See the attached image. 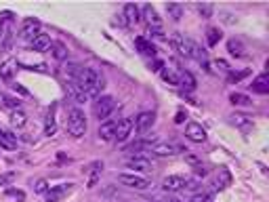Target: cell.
Masks as SVG:
<instances>
[{
	"instance_id": "1",
	"label": "cell",
	"mask_w": 269,
	"mask_h": 202,
	"mask_svg": "<svg viewBox=\"0 0 269 202\" xmlns=\"http://www.w3.org/2000/svg\"><path fill=\"white\" fill-rule=\"evenodd\" d=\"M72 82L78 84L80 91L86 95V99H97L101 95V91H103V86H105L101 74L95 67H80Z\"/></svg>"
},
{
	"instance_id": "2",
	"label": "cell",
	"mask_w": 269,
	"mask_h": 202,
	"mask_svg": "<svg viewBox=\"0 0 269 202\" xmlns=\"http://www.w3.org/2000/svg\"><path fill=\"white\" fill-rule=\"evenodd\" d=\"M175 44H177V50L181 53L183 57H187V59H196L200 66L206 69V72H210V63H208V57H206V53L200 49V44L198 42H194V40H189V38H185V36H181V34H177L175 36Z\"/></svg>"
},
{
	"instance_id": "3",
	"label": "cell",
	"mask_w": 269,
	"mask_h": 202,
	"mask_svg": "<svg viewBox=\"0 0 269 202\" xmlns=\"http://www.w3.org/2000/svg\"><path fill=\"white\" fill-rule=\"evenodd\" d=\"M67 131L69 135L80 139L86 133V116L80 107H69L67 110Z\"/></svg>"
},
{
	"instance_id": "4",
	"label": "cell",
	"mask_w": 269,
	"mask_h": 202,
	"mask_svg": "<svg viewBox=\"0 0 269 202\" xmlns=\"http://www.w3.org/2000/svg\"><path fill=\"white\" fill-rule=\"evenodd\" d=\"M118 181L126 187H133V189H150L151 187V181L143 175H137V173H120Z\"/></svg>"
},
{
	"instance_id": "5",
	"label": "cell",
	"mask_w": 269,
	"mask_h": 202,
	"mask_svg": "<svg viewBox=\"0 0 269 202\" xmlns=\"http://www.w3.org/2000/svg\"><path fill=\"white\" fill-rule=\"evenodd\" d=\"M114 110H116V101H114V97H110V95H101V97H97V101H95V105H93V112L99 120L110 118V114Z\"/></svg>"
},
{
	"instance_id": "6",
	"label": "cell",
	"mask_w": 269,
	"mask_h": 202,
	"mask_svg": "<svg viewBox=\"0 0 269 202\" xmlns=\"http://www.w3.org/2000/svg\"><path fill=\"white\" fill-rule=\"evenodd\" d=\"M141 17L145 19V23L150 25V30H162V17L158 15V11L151 4L141 6Z\"/></svg>"
},
{
	"instance_id": "7",
	"label": "cell",
	"mask_w": 269,
	"mask_h": 202,
	"mask_svg": "<svg viewBox=\"0 0 269 202\" xmlns=\"http://www.w3.org/2000/svg\"><path fill=\"white\" fill-rule=\"evenodd\" d=\"M133 129H134V124H133V120H131V118H122V120H118V122H116V139H114V141L124 143L126 139H129V137L133 135Z\"/></svg>"
},
{
	"instance_id": "8",
	"label": "cell",
	"mask_w": 269,
	"mask_h": 202,
	"mask_svg": "<svg viewBox=\"0 0 269 202\" xmlns=\"http://www.w3.org/2000/svg\"><path fill=\"white\" fill-rule=\"evenodd\" d=\"M185 137H187L189 141H194V143H204V141H206V131H204L202 124L189 122L187 126H185Z\"/></svg>"
},
{
	"instance_id": "9",
	"label": "cell",
	"mask_w": 269,
	"mask_h": 202,
	"mask_svg": "<svg viewBox=\"0 0 269 202\" xmlns=\"http://www.w3.org/2000/svg\"><path fill=\"white\" fill-rule=\"evenodd\" d=\"M153 122H156V114L153 112H141L137 118H134V129H137V133H147L153 126Z\"/></svg>"
},
{
	"instance_id": "10",
	"label": "cell",
	"mask_w": 269,
	"mask_h": 202,
	"mask_svg": "<svg viewBox=\"0 0 269 202\" xmlns=\"http://www.w3.org/2000/svg\"><path fill=\"white\" fill-rule=\"evenodd\" d=\"M126 167L137 170V173H150V170L153 168V164H151L150 158H145V156H133V158L126 160Z\"/></svg>"
},
{
	"instance_id": "11",
	"label": "cell",
	"mask_w": 269,
	"mask_h": 202,
	"mask_svg": "<svg viewBox=\"0 0 269 202\" xmlns=\"http://www.w3.org/2000/svg\"><path fill=\"white\" fill-rule=\"evenodd\" d=\"M40 28H42V23L38 21V19L34 17H28V19H23V23H21V38H34L40 34Z\"/></svg>"
},
{
	"instance_id": "12",
	"label": "cell",
	"mask_w": 269,
	"mask_h": 202,
	"mask_svg": "<svg viewBox=\"0 0 269 202\" xmlns=\"http://www.w3.org/2000/svg\"><path fill=\"white\" fill-rule=\"evenodd\" d=\"M177 152H181V148L172 143H166V141H156L151 143V154L153 156H160V158H166V156H175Z\"/></svg>"
},
{
	"instance_id": "13",
	"label": "cell",
	"mask_w": 269,
	"mask_h": 202,
	"mask_svg": "<svg viewBox=\"0 0 269 202\" xmlns=\"http://www.w3.org/2000/svg\"><path fill=\"white\" fill-rule=\"evenodd\" d=\"M74 189V183H61V185H55V187H49L47 192V202H59L63 196H67L69 192Z\"/></svg>"
},
{
	"instance_id": "14",
	"label": "cell",
	"mask_w": 269,
	"mask_h": 202,
	"mask_svg": "<svg viewBox=\"0 0 269 202\" xmlns=\"http://www.w3.org/2000/svg\"><path fill=\"white\" fill-rule=\"evenodd\" d=\"M185 183H187L185 177H181V175H168L162 181V187L166 189V192H179V189L185 187Z\"/></svg>"
},
{
	"instance_id": "15",
	"label": "cell",
	"mask_w": 269,
	"mask_h": 202,
	"mask_svg": "<svg viewBox=\"0 0 269 202\" xmlns=\"http://www.w3.org/2000/svg\"><path fill=\"white\" fill-rule=\"evenodd\" d=\"M49 47H50V36L42 34V32L30 40V50H34V53H44Z\"/></svg>"
},
{
	"instance_id": "16",
	"label": "cell",
	"mask_w": 269,
	"mask_h": 202,
	"mask_svg": "<svg viewBox=\"0 0 269 202\" xmlns=\"http://www.w3.org/2000/svg\"><path fill=\"white\" fill-rule=\"evenodd\" d=\"M97 135L101 141H114L116 139V122H103L99 126Z\"/></svg>"
},
{
	"instance_id": "17",
	"label": "cell",
	"mask_w": 269,
	"mask_h": 202,
	"mask_svg": "<svg viewBox=\"0 0 269 202\" xmlns=\"http://www.w3.org/2000/svg\"><path fill=\"white\" fill-rule=\"evenodd\" d=\"M124 17H126V25H137L141 21V9L137 4H126L124 6Z\"/></svg>"
},
{
	"instance_id": "18",
	"label": "cell",
	"mask_w": 269,
	"mask_h": 202,
	"mask_svg": "<svg viewBox=\"0 0 269 202\" xmlns=\"http://www.w3.org/2000/svg\"><path fill=\"white\" fill-rule=\"evenodd\" d=\"M134 47L139 49V53H143V55H156V47H153V42H150L145 36H137L134 38Z\"/></svg>"
},
{
	"instance_id": "19",
	"label": "cell",
	"mask_w": 269,
	"mask_h": 202,
	"mask_svg": "<svg viewBox=\"0 0 269 202\" xmlns=\"http://www.w3.org/2000/svg\"><path fill=\"white\" fill-rule=\"evenodd\" d=\"M15 69H17V61L15 59H6L4 63H0V78L6 80V82H11Z\"/></svg>"
},
{
	"instance_id": "20",
	"label": "cell",
	"mask_w": 269,
	"mask_h": 202,
	"mask_svg": "<svg viewBox=\"0 0 269 202\" xmlns=\"http://www.w3.org/2000/svg\"><path fill=\"white\" fill-rule=\"evenodd\" d=\"M252 91L254 93H261V95H267L269 93V76L267 74H261V76H257V78L252 80Z\"/></svg>"
},
{
	"instance_id": "21",
	"label": "cell",
	"mask_w": 269,
	"mask_h": 202,
	"mask_svg": "<svg viewBox=\"0 0 269 202\" xmlns=\"http://www.w3.org/2000/svg\"><path fill=\"white\" fill-rule=\"evenodd\" d=\"M227 50L232 57H238V59H242V57H246V47L242 44L240 40H235V38H232V40H227Z\"/></svg>"
},
{
	"instance_id": "22",
	"label": "cell",
	"mask_w": 269,
	"mask_h": 202,
	"mask_svg": "<svg viewBox=\"0 0 269 202\" xmlns=\"http://www.w3.org/2000/svg\"><path fill=\"white\" fill-rule=\"evenodd\" d=\"M55 112H57V105L50 107V112H49V116H47V122H44V135H49V137H53L55 133H57V120H55Z\"/></svg>"
},
{
	"instance_id": "23",
	"label": "cell",
	"mask_w": 269,
	"mask_h": 202,
	"mask_svg": "<svg viewBox=\"0 0 269 202\" xmlns=\"http://www.w3.org/2000/svg\"><path fill=\"white\" fill-rule=\"evenodd\" d=\"M50 55L55 57L57 61H63V59H67V47L63 42H50Z\"/></svg>"
},
{
	"instance_id": "24",
	"label": "cell",
	"mask_w": 269,
	"mask_h": 202,
	"mask_svg": "<svg viewBox=\"0 0 269 202\" xmlns=\"http://www.w3.org/2000/svg\"><path fill=\"white\" fill-rule=\"evenodd\" d=\"M229 101H232V105H238V107H251L252 105V99L244 93H232L229 95Z\"/></svg>"
},
{
	"instance_id": "25",
	"label": "cell",
	"mask_w": 269,
	"mask_h": 202,
	"mask_svg": "<svg viewBox=\"0 0 269 202\" xmlns=\"http://www.w3.org/2000/svg\"><path fill=\"white\" fill-rule=\"evenodd\" d=\"M232 124L238 126V129H242V131L252 129V120L248 118V116H244V114H234V116H232Z\"/></svg>"
},
{
	"instance_id": "26",
	"label": "cell",
	"mask_w": 269,
	"mask_h": 202,
	"mask_svg": "<svg viewBox=\"0 0 269 202\" xmlns=\"http://www.w3.org/2000/svg\"><path fill=\"white\" fill-rule=\"evenodd\" d=\"M11 124L17 126V129H23L28 124V114L21 112V110H13L11 112Z\"/></svg>"
},
{
	"instance_id": "27",
	"label": "cell",
	"mask_w": 269,
	"mask_h": 202,
	"mask_svg": "<svg viewBox=\"0 0 269 202\" xmlns=\"http://www.w3.org/2000/svg\"><path fill=\"white\" fill-rule=\"evenodd\" d=\"M101 168H103V162H93L91 167H88V170H91V177H88V185L86 187H95L97 185V179L101 175Z\"/></svg>"
},
{
	"instance_id": "28",
	"label": "cell",
	"mask_w": 269,
	"mask_h": 202,
	"mask_svg": "<svg viewBox=\"0 0 269 202\" xmlns=\"http://www.w3.org/2000/svg\"><path fill=\"white\" fill-rule=\"evenodd\" d=\"M177 84L183 86V88H189V91H194V88H196V78L189 72H181V74H179Z\"/></svg>"
},
{
	"instance_id": "29",
	"label": "cell",
	"mask_w": 269,
	"mask_h": 202,
	"mask_svg": "<svg viewBox=\"0 0 269 202\" xmlns=\"http://www.w3.org/2000/svg\"><path fill=\"white\" fill-rule=\"evenodd\" d=\"M221 38H223V32L219 28H208L206 30V42H208V47H217Z\"/></svg>"
},
{
	"instance_id": "30",
	"label": "cell",
	"mask_w": 269,
	"mask_h": 202,
	"mask_svg": "<svg viewBox=\"0 0 269 202\" xmlns=\"http://www.w3.org/2000/svg\"><path fill=\"white\" fill-rule=\"evenodd\" d=\"M0 101H2L4 107H9V110H21V101L17 97H13V95H0Z\"/></svg>"
},
{
	"instance_id": "31",
	"label": "cell",
	"mask_w": 269,
	"mask_h": 202,
	"mask_svg": "<svg viewBox=\"0 0 269 202\" xmlns=\"http://www.w3.org/2000/svg\"><path fill=\"white\" fill-rule=\"evenodd\" d=\"M0 145L6 148V150H13L17 145V141H15V137H13L11 133H6V131L0 129Z\"/></svg>"
},
{
	"instance_id": "32",
	"label": "cell",
	"mask_w": 269,
	"mask_h": 202,
	"mask_svg": "<svg viewBox=\"0 0 269 202\" xmlns=\"http://www.w3.org/2000/svg\"><path fill=\"white\" fill-rule=\"evenodd\" d=\"M229 183H232V175H229V170L223 168L221 175L215 179V187H217V189H223V187H227Z\"/></svg>"
},
{
	"instance_id": "33",
	"label": "cell",
	"mask_w": 269,
	"mask_h": 202,
	"mask_svg": "<svg viewBox=\"0 0 269 202\" xmlns=\"http://www.w3.org/2000/svg\"><path fill=\"white\" fill-rule=\"evenodd\" d=\"M166 11H168V15H170L172 21H179L181 15H183V6L181 4H166Z\"/></svg>"
},
{
	"instance_id": "34",
	"label": "cell",
	"mask_w": 269,
	"mask_h": 202,
	"mask_svg": "<svg viewBox=\"0 0 269 202\" xmlns=\"http://www.w3.org/2000/svg\"><path fill=\"white\" fill-rule=\"evenodd\" d=\"M160 76H162V80L168 82V84H177V80H179V74H175L172 69H162Z\"/></svg>"
},
{
	"instance_id": "35",
	"label": "cell",
	"mask_w": 269,
	"mask_h": 202,
	"mask_svg": "<svg viewBox=\"0 0 269 202\" xmlns=\"http://www.w3.org/2000/svg\"><path fill=\"white\" fill-rule=\"evenodd\" d=\"M196 11L202 19H208L210 15H213V4H196Z\"/></svg>"
},
{
	"instance_id": "36",
	"label": "cell",
	"mask_w": 269,
	"mask_h": 202,
	"mask_svg": "<svg viewBox=\"0 0 269 202\" xmlns=\"http://www.w3.org/2000/svg\"><path fill=\"white\" fill-rule=\"evenodd\" d=\"M49 187H50V185H49L47 179H38V181L34 183V192H36V194H47Z\"/></svg>"
},
{
	"instance_id": "37",
	"label": "cell",
	"mask_w": 269,
	"mask_h": 202,
	"mask_svg": "<svg viewBox=\"0 0 269 202\" xmlns=\"http://www.w3.org/2000/svg\"><path fill=\"white\" fill-rule=\"evenodd\" d=\"M248 74H251V69H242V72H232L227 80H229V82H240L242 78H246Z\"/></svg>"
},
{
	"instance_id": "38",
	"label": "cell",
	"mask_w": 269,
	"mask_h": 202,
	"mask_svg": "<svg viewBox=\"0 0 269 202\" xmlns=\"http://www.w3.org/2000/svg\"><path fill=\"white\" fill-rule=\"evenodd\" d=\"M15 179H17V173H4V175H0V185H9Z\"/></svg>"
},
{
	"instance_id": "39",
	"label": "cell",
	"mask_w": 269,
	"mask_h": 202,
	"mask_svg": "<svg viewBox=\"0 0 269 202\" xmlns=\"http://www.w3.org/2000/svg\"><path fill=\"white\" fill-rule=\"evenodd\" d=\"M210 200V194L208 192H200L196 196H191V202H208Z\"/></svg>"
},
{
	"instance_id": "40",
	"label": "cell",
	"mask_w": 269,
	"mask_h": 202,
	"mask_svg": "<svg viewBox=\"0 0 269 202\" xmlns=\"http://www.w3.org/2000/svg\"><path fill=\"white\" fill-rule=\"evenodd\" d=\"M151 72H162V67H164V61L162 59H153V63H151Z\"/></svg>"
},
{
	"instance_id": "41",
	"label": "cell",
	"mask_w": 269,
	"mask_h": 202,
	"mask_svg": "<svg viewBox=\"0 0 269 202\" xmlns=\"http://www.w3.org/2000/svg\"><path fill=\"white\" fill-rule=\"evenodd\" d=\"M9 196H13V198H19V200H23L25 198V194L21 192V189H9V192H6Z\"/></svg>"
},
{
	"instance_id": "42",
	"label": "cell",
	"mask_w": 269,
	"mask_h": 202,
	"mask_svg": "<svg viewBox=\"0 0 269 202\" xmlns=\"http://www.w3.org/2000/svg\"><path fill=\"white\" fill-rule=\"evenodd\" d=\"M185 118H187V114H185L183 110H179V112L175 114V122H177V124H181V122H185Z\"/></svg>"
},
{
	"instance_id": "43",
	"label": "cell",
	"mask_w": 269,
	"mask_h": 202,
	"mask_svg": "<svg viewBox=\"0 0 269 202\" xmlns=\"http://www.w3.org/2000/svg\"><path fill=\"white\" fill-rule=\"evenodd\" d=\"M11 86H13V88H15V91H17V93H21V95H23V97H28V95H30V93H28V88H23L21 84H17V82H15V84H11Z\"/></svg>"
},
{
	"instance_id": "44",
	"label": "cell",
	"mask_w": 269,
	"mask_h": 202,
	"mask_svg": "<svg viewBox=\"0 0 269 202\" xmlns=\"http://www.w3.org/2000/svg\"><path fill=\"white\" fill-rule=\"evenodd\" d=\"M168 202H181V200H177V198H168Z\"/></svg>"
},
{
	"instance_id": "45",
	"label": "cell",
	"mask_w": 269,
	"mask_h": 202,
	"mask_svg": "<svg viewBox=\"0 0 269 202\" xmlns=\"http://www.w3.org/2000/svg\"><path fill=\"white\" fill-rule=\"evenodd\" d=\"M150 202H158V200H150Z\"/></svg>"
},
{
	"instance_id": "46",
	"label": "cell",
	"mask_w": 269,
	"mask_h": 202,
	"mask_svg": "<svg viewBox=\"0 0 269 202\" xmlns=\"http://www.w3.org/2000/svg\"><path fill=\"white\" fill-rule=\"evenodd\" d=\"M0 38H2V34H0Z\"/></svg>"
}]
</instances>
